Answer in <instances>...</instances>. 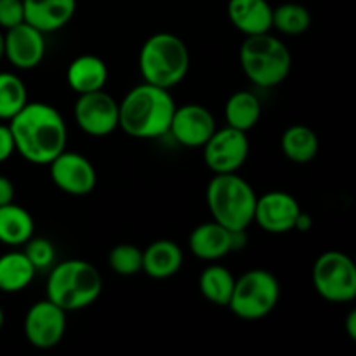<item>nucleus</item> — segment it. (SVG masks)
Instances as JSON below:
<instances>
[{
	"label": "nucleus",
	"instance_id": "obj_14",
	"mask_svg": "<svg viewBox=\"0 0 356 356\" xmlns=\"http://www.w3.org/2000/svg\"><path fill=\"white\" fill-rule=\"evenodd\" d=\"M216 118L205 106L197 103L176 106L169 134L186 148H202L216 131Z\"/></svg>",
	"mask_w": 356,
	"mask_h": 356
},
{
	"label": "nucleus",
	"instance_id": "obj_15",
	"mask_svg": "<svg viewBox=\"0 0 356 356\" xmlns=\"http://www.w3.org/2000/svg\"><path fill=\"white\" fill-rule=\"evenodd\" d=\"M45 33L28 23L9 28L3 33L6 38V56L10 65L17 70H33L45 56Z\"/></svg>",
	"mask_w": 356,
	"mask_h": 356
},
{
	"label": "nucleus",
	"instance_id": "obj_34",
	"mask_svg": "<svg viewBox=\"0 0 356 356\" xmlns=\"http://www.w3.org/2000/svg\"><path fill=\"white\" fill-rule=\"evenodd\" d=\"M344 327H346V332L348 336H350V339H356V312L348 313V318L346 322H344Z\"/></svg>",
	"mask_w": 356,
	"mask_h": 356
},
{
	"label": "nucleus",
	"instance_id": "obj_8",
	"mask_svg": "<svg viewBox=\"0 0 356 356\" xmlns=\"http://www.w3.org/2000/svg\"><path fill=\"white\" fill-rule=\"evenodd\" d=\"M313 287L318 296L334 305L351 302L356 298V266L350 256L327 250L313 264Z\"/></svg>",
	"mask_w": 356,
	"mask_h": 356
},
{
	"label": "nucleus",
	"instance_id": "obj_3",
	"mask_svg": "<svg viewBox=\"0 0 356 356\" xmlns=\"http://www.w3.org/2000/svg\"><path fill=\"white\" fill-rule=\"evenodd\" d=\"M103 292V277L94 264L83 259H66L52 266L45 285L49 301L68 312L94 305Z\"/></svg>",
	"mask_w": 356,
	"mask_h": 356
},
{
	"label": "nucleus",
	"instance_id": "obj_1",
	"mask_svg": "<svg viewBox=\"0 0 356 356\" xmlns=\"http://www.w3.org/2000/svg\"><path fill=\"white\" fill-rule=\"evenodd\" d=\"M9 129L16 152L35 165H49L68 143V129L61 113L47 103L24 104L9 120Z\"/></svg>",
	"mask_w": 356,
	"mask_h": 356
},
{
	"label": "nucleus",
	"instance_id": "obj_7",
	"mask_svg": "<svg viewBox=\"0 0 356 356\" xmlns=\"http://www.w3.org/2000/svg\"><path fill=\"white\" fill-rule=\"evenodd\" d=\"M280 299V284L271 271L256 268L235 278L228 308L240 320L256 322L270 315Z\"/></svg>",
	"mask_w": 356,
	"mask_h": 356
},
{
	"label": "nucleus",
	"instance_id": "obj_33",
	"mask_svg": "<svg viewBox=\"0 0 356 356\" xmlns=\"http://www.w3.org/2000/svg\"><path fill=\"white\" fill-rule=\"evenodd\" d=\"M312 226H313V219H312V216H309L308 212H305V211L299 212L298 219H296L294 229H298V232L306 233V232H309V229H312Z\"/></svg>",
	"mask_w": 356,
	"mask_h": 356
},
{
	"label": "nucleus",
	"instance_id": "obj_11",
	"mask_svg": "<svg viewBox=\"0 0 356 356\" xmlns=\"http://www.w3.org/2000/svg\"><path fill=\"white\" fill-rule=\"evenodd\" d=\"M23 329L31 346L37 350H51L65 337L66 312L45 298L28 309Z\"/></svg>",
	"mask_w": 356,
	"mask_h": 356
},
{
	"label": "nucleus",
	"instance_id": "obj_12",
	"mask_svg": "<svg viewBox=\"0 0 356 356\" xmlns=\"http://www.w3.org/2000/svg\"><path fill=\"white\" fill-rule=\"evenodd\" d=\"M51 179L63 193L72 197H86L92 193L97 174L87 156L75 152H61L51 163Z\"/></svg>",
	"mask_w": 356,
	"mask_h": 356
},
{
	"label": "nucleus",
	"instance_id": "obj_9",
	"mask_svg": "<svg viewBox=\"0 0 356 356\" xmlns=\"http://www.w3.org/2000/svg\"><path fill=\"white\" fill-rule=\"evenodd\" d=\"M202 148L205 163L214 174L236 172L247 162L250 152L247 132L229 125L216 129Z\"/></svg>",
	"mask_w": 356,
	"mask_h": 356
},
{
	"label": "nucleus",
	"instance_id": "obj_4",
	"mask_svg": "<svg viewBox=\"0 0 356 356\" xmlns=\"http://www.w3.org/2000/svg\"><path fill=\"white\" fill-rule=\"evenodd\" d=\"M256 200L254 188L236 172L216 174L207 186V205L212 221L229 232L247 229L254 222Z\"/></svg>",
	"mask_w": 356,
	"mask_h": 356
},
{
	"label": "nucleus",
	"instance_id": "obj_30",
	"mask_svg": "<svg viewBox=\"0 0 356 356\" xmlns=\"http://www.w3.org/2000/svg\"><path fill=\"white\" fill-rule=\"evenodd\" d=\"M24 21L23 0H0V28L9 30Z\"/></svg>",
	"mask_w": 356,
	"mask_h": 356
},
{
	"label": "nucleus",
	"instance_id": "obj_22",
	"mask_svg": "<svg viewBox=\"0 0 356 356\" xmlns=\"http://www.w3.org/2000/svg\"><path fill=\"white\" fill-rule=\"evenodd\" d=\"M35 221L30 212L14 202L0 205V242L6 245H24L33 236Z\"/></svg>",
	"mask_w": 356,
	"mask_h": 356
},
{
	"label": "nucleus",
	"instance_id": "obj_24",
	"mask_svg": "<svg viewBox=\"0 0 356 356\" xmlns=\"http://www.w3.org/2000/svg\"><path fill=\"white\" fill-rule=\"evenodd\" d=\"M261 113H263V106H261L259 97L247 90L232 94L225 104L226 125L243 132H249L250 129L256 127Z\"/></svg>",
	"mask_w": 356,
	"mask_h": 356
},
{
	"label": "nucleus",
	"instance_id": "obj_17",
	"mask_svg": "<svg viewBox=\"0 0 356 356\" xmlns=\"http://www.w3.org/2000/svg\"><path fill=\"white\" fill-rule=\"evenodd\" d=\"M188 245L195 257L205 263H214L233 252L232 232L216 221L204 222L191 232Z\"/></svg>",
	"mask_w": 356,
	"mask_h": 356
},
{
	"label": "nucleus",
	"instance_id": "obj_13",
	"mask_svg": "<svg viewBox=\"0 0 356 356\" xmlns=\"http://www.w3.org/2000/svg\"><path fill=\"white\" fill-rule=\"evenodd\" d=\"M301 211V205L291 193L273 190L257 197L254 222L266 233L282 235L294 229L296 219Z\"/></svg>",
	"mask_w": 356,
	"mask_h": 356
},
{
	"label": "nucleus",
	"instance_id": "obj_32",
	"mask_svg": "<svg viewBox=\"0 0 356 356\" xmlns=\"http://www.w3.org/2000/svg\"><path fill=\"white\" fill-rule=\"evenodd\" d=\"M14 202V184L9 177L0 176V205Z\"/></svg>",
	"mask_w": 356,
	"mask_h": 356
},
{
	"label": "nucleus",
	"instance_id": "obj_21",
	"mask_svg": "<svg viewBox=\"0 0 356 356\" xmlns=\"http://www.w3.org/2000/svg\"><path fill=\"white\" fill-rule=\"evenodd\" d=\"M35 270L33 264L21 250H10L0 256V292L16 294L24 291L33 282Z\"/></svg>",
	"mask_w": 356,
	"mask_h": 356
},
{
	"label": "nucleus",
	"instance_id": "obj_20",
	"mask_svg": "<svg viewBox=\"0 0 356 356\" xmlns=\"http://www.w3.org/2000/svg\"><path fill=\"white\" fill-rule=\"evenodd\" d=\"M70 89L76 94L94 92L104 89L108 82V66L99 56L82 54L70 63L66 70Z\"/></svg>",
	"mask_w": 356,
	"mask_h": 356
},
{
	"label": "nucleus",
	"instance_id": "obj_19",
	"mask_svg": "<svg viewBox=\"0 0 356 356\" xmlns=\"http://www.w3.org/2000/svg\"><path fill=\"white\" fill-rule=\"evenodd\" d=\"M183 250L172 240H156L143 250V271L155 280H167L179 273Z\"/></svg>",
	"mask_w": 356,
	"mask_h": 356
},
{
	"label": "nucleus",
	"instance_id": "obj_31",
	"mask_svg": "<svg viewBox=\"0 0 356 356\" xmlns=\"http://www.w3.org/2000/svg\"><path fill=\"white\" fill-rule=\"evenodd\" d=\"M14 152H16V146H14V138L9 124H0V163L10 159Z\"/></svg>",
	"mask_w": 356,
	"mask_h": 356
},
{
	"label": "nucleus",
	"instance_id": "obj_26",
	"mask_svg": "<svg viewBox=\"0 0 356 356\" xmlns=\"http://www.w3.org/2000/svg\"><path fill=\"white\" fill-rule=\"evenodd\" d=\"M28 103L23 80L9 72H0V120H10Z\"/></svg>",
	"mask_w": 356,
	"mask_h": 356
},
{
	"label": "nucleus",
	"instance_id": "obj_10",
	"mask_svg": "<svg viewBox=\"0 0 356 356\" xmlns=\"http://www.w3.org/2000/svg\"><path fill=\"white\" fill-rule=\"evenodd\" d=\"M73 117L87 136L106 138L118 129V103L103 89L79 94Z\"/></svg>",
	"mask_w": 356,
	"mask_h": 356
},
{
	"label": "nucleus",
	"instance_id": "obj_36",
	"mask_svg": "<svg viewBox=\"0 0 356 356\" xmlns=\"http://www.w3.org/2000/svg\"><path fill=\"white\" fill-rule=\"evenodd\" d=\"M3 320H6V316H3V309L0 308V329L3 327Z\"/></svg>",
	"mask_w": 356,
	"mask_h": 356
},
{
	"label": "nucleus",
	"instance_id": "obj_35",
	"mask_svg": "<svg viewBox=\"0 0 356 356\" xmlns=\"http://www.w3.org/2000/svg\"><path fill=\"white\" fill-rule=\"evenodd\" d=\"M3 52H6V38H3V33L0 31V59L3 58Z\"/></svg>",
	"mask_w": 356,
	"mask_h": 356
},
{
	"label": "nucleus",
	"instance_id": "obj_25",
	"mask_svg": "<svg viewBox=\"0 0 356 356\" xmlns=\"http://www.w3.org/2000/svg\"><path fill=\"white\" fill-rule=\"evenodd\" d=\"M233 287H235L233 273L216 261L209 264L198 277V289L202 296L216 306H228Z\"/></svg>",
	"mask_w": 356,
	"mask_h": 356
},
{
	"label": "nucleus",
	"instance_id": "obj_18",
	"mask_svg": "<svg viewBox=\"0 0 356 356\" xmlns=\"http://www.w3.org/2000/svg\"><path fill=\"white\" fill-rule=\"evenodd\" d=\"M228 17L233 26L245 37L271 31L273 7L268 0H229Z\"/></svg>",
	"mask_w": 356,
	"mask_h": 356
},
{
	"label": "nucleus",
	"instance_id": "obj_6",
	"mask_svg": "<svg viewBox=\"0 0 356 356\" xmlns=\"http://www.w3.org/2000/svg\"><path fill=\"white\" fill-rule=\"evenodd\" d=\"M238 59L247 79L263 89L284 82L292 68V54L289 47L270 31L245 37L240 45Z\"/></svg>",
	"mask_w": 356,
	"mask_h": 356
},
{
	"label": "nucleus",
	"instance_id": "obj_29",
	"mask_svg": "<svg viewBox=\"0 0 356 356\" xmlns=\"http://www.w3.org/2000/svg\"><path fill=\"white\" fill-rule=\"evenodd\" d=\"M24 254L30 259V263L33 264L35 270H47L54 264L56 259V249L47 238H42V236H37L33 238L31 236L26 243H24Z\"/></svg>",
	"mask_w": 356,
	"mask_h": 356
},
{
	"label": "nucleus",
	"instance_id": "obj_2",
	"mask_svg": "<svg viewBox=\"0 0 356 356\" xmlns=\"http://www.w3.org/2000/svg\"><path fill=\"white\" fill-rule=\"evenodd\" d=\"M176 101L169 89L143 82L132 87L118 104V127L134 139L169 134Z\"/></svg>",
	"mask_w": 356,
	"mask_h": 356
},
{
	"label": "nucleus",
	"instance_id": "obj_23",
	"mask_svg": "<svg viewBox=\"0 0 356 356\" xmlns=\"http://www.w3.org/2000/svg\"><path fill=\"white\" fill-rule=\"evenodd\" d=\"M282 153L294 163H309L320 149L316 132L308 125L296 124L285 129L280 139Z\"/></svg>",
	"mask_w": 356,
	"mask_h": 356
},
{
	"label": "nucleus",
	"instance_id": "obj_27",
	"mask_svg": "<svg viewBox=\"0 0 356 356\" xmlns=\"http://www.w3.org/2000/svg\"><path fill=\"white\" fill-rule=\"evenodd\" d=\"M275 30L284 35H301L312 24V14L305 6L296 2L280 3L273 9V21H271Z\"/></svg>",
	"mask_w": 356,
	"mask_h": 356
},
{
	"label": "nucleus",
	"instance_id": "obj_5",
	"mask_svg": "<svg viewBox=\"0 0 356 356\" xmlns=\"http://www.w3.org/2000/svg\"><path fill=\"white\" fill-rule=\"evenodd\" d=\"M190 70V51L177 35H152L139 51V72L145 82L170 89L183 82Z\"/></svg>",
	"mask_w": 356,
	"mask_h": 356
},
{
	"label": "nucleus",
	"instance_id": "obj_28",
	"mask_svg": "<svg viewBox=\"0 0 356 356\" xmlns=\"http://www.w3.org/2000/svg\"><path fill=\"white\" fill-rule=\"evenodd\" d=\"M108 264L118 277H134L143 271V250L132 243H118L110 250Z\"/></svg>",
	"mask_w": 356,
	"mask_h": 356
},
{
	"label": "nucleus",
	"instance_id": "obj_16",
	"mask_svg": "<svg viewBox=\"0 0 356 356\" xmlns=\"http://www.w3.org/2000/svg\"><path fill=\"white\" fill-rule=\"evenodd\" d=\"M24 23L42 33H52L72 21L76 10V0H23Z\"/></svg>",
	"mask_w": 356,
	"mask_h": 356
}]
</instances>
